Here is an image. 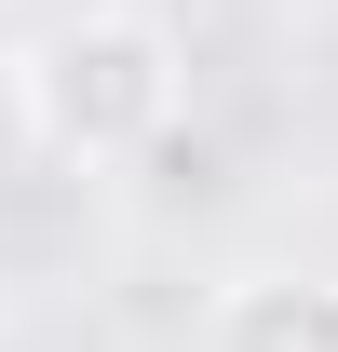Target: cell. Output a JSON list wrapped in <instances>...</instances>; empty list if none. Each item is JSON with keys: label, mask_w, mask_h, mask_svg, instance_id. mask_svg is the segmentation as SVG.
Segmentation results:
<instances>
[{"label": "cell", "mask_w": 338, "mask_h": 352, "mask_svg": "<svg viewBox=\"0 0 338 352\" xmlns=\"http://www.w3.org/2000/svg\"><path fill=\"white\" fill-rule=\"evenodd\" d=\"M203 352H338V271H230Z\"/></svg>", "instance_id": "2"}, {"label": "cell", "mask_w": 338, "mask_h": 352, "mask_svg": "<svg viewBox=\"0 0 338 352\" xmlns=\"http://www.w3.org/2000/svg\"><path fill=\"white\" fill-rule=\"evenodd\" d=\"M176 95H190L176 28L135 14V0H82V14H54L41 41L14 54V109H27V135L54 163H135V149H163Z\"/></svg>", "instance_id": "1"}]
</instances>
